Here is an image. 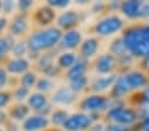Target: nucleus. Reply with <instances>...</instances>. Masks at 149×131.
Here are the masks:
<instances>
[{
	"label": "nucleus",
	"instance_id": "nucleus-1",
	"mask_svg": "<svg viewBox=\"0 0 149 131\" xmlns=\"http://www.w3.org/2000/svg\"><path fill=\"white\" fill-rule=\"evenodd\" d=\"M120 36L127 46V50L136 58V61L149 56V23L141 21L130 24Z\"/></svg>",
	"mask_w": 149,
	"mask_h": 131
},
{
	"label": "nucleus",
	"instance_id": "nucleus-2",
	"mask_svg": "<svg viewBox=\"0 0 149 131\" xmlns=\"http://www.w3.org/2000/svg\"><path fill=\"white\" fill-rule=\"evenodd\" d=\"M63 32L56 25L49 27V28H34L26 36V43H28L29 50L36 52V53H45V52L56 50L58 49L59 41L62 39Z\"/></svg>",
	"mask_w": 149,
	"mask_h": 131
},
{
	"label": "nucleus",
	"instance_id": "nucleus-3",
	"mask_svg": "<svg viewBox=\"0 0 149 131\" xmlns=\"http://www.w3.org/2000/svg\"><path fill=\"white\" fill-rule=\"evenodd\" d=\"M104 122L113 125L133 127L140 122L137 110L127 103V101H112L110 110L104 114Z\"/></svg>",
	"mask_w": 149,
	"mask_h": 131
},
{
	"label": "nucleus",
	"instance_id": "nucleus-4",
	"mask_svg": "<svg viewBox=\"0 0 149 131\" xmlns=\"http://www.w3.org/2000/svg\"><path fill=\"white\" fill-rule=\"evenodd\" d=\"M125 27V21L119 13H107L93 24L91 32L94 33V36L102 39V37H110L121 33Z\"/></svg>",
	"mask_w": 149,
	"mask_h": 131
},
{
	"label": "nucleus",
	"instance_id": "nucleus-5",
	"mask_svg": "<svg viewBox=\"0 0 149 131\" xmlns=\"http://www.w3.org/2000/svg\"><path fill=\"white\" fill-rule=\"evenodd\" d=\"M77 105H78L79 111L104 117V114L110 110L111 105H112V99L108 97V94L87 93L79 98Z\"/></svg>",
	"mask_w": 149,
	"mask_h": 131
},
{
	"label": "nucleus",
	"instance_id": "nucleus-6",
	"mask_svg": "<svg viewBox=\"0 0 149 131\" xmlns=\"http://www.w3.org/2000/svg\"><path fill=\"white\" fill-rule=\"evenodd\" d=\"M104 120V117L95 114H87L83 111H75L69 115L62 130L65 131H88L95 122Z\"/></svg>",
	"mask_w": 149,
	"mask_h": 131
},
{
	"label": "nucleus",
	"instance_id": "nucleus-7",
	"mask_svg": "<svg viewBox=\"0 0 149 131\" xmlns=\"http://www.w3.org/2000/svg\"><path fill=\"white\" fill-rule=\"evenodd\" d=\"M91 69L98 76H110V74L119 73V61L110 52L98 54L91 61Z\"/></svg>",
	"mask_w": 149,
	"mask_h": 131
},
{
	"label": "nucleus",
	"instance_id": "nucleus-8",
	"mask_svg": "<svg viewBox=\"0 0 149 131\" xmlns=\"http://www.w3.org/2000/svg\"><path fill=\"white\" fill-rule=\"evenodd\" d=\"M32 25L33 24H32L31 15L16 12L9 19V25L7 33L13 36L16 40L17 39H26V36L32 32Z\"/></svg>",
	"mask_w": 149,
	"mask_h": 131
},
{
	"label": "nucleus",
	"instance_id": "nucleus-9",
	"mask_svg": "<svg viewBox=\"0 0 149 131\" xmlns=\"http://www.w3.org/2000/svg\"><path fill=\"white\" fill-rule=\"evenodd\" d=\"M57 16H58L57 11L52 8L50 6H48L46 3L38 6L37 8H34L33 12L31 13L32 24L38 29L49 28V27L56 25Z\"/></svg>",
	"mask_w": 149,
	"mask_h": 131
},
{
	"label": "nucleus",
	"instance_id": "nucleus-10",
	"mask_svg": "<svg viewBox=\"0 0 149 131\" xmlns=\"http://www.w3.org/2000/svg\"><path fill=\"white\" fill-rule=\"evenodd\" d=\"M123 78L125 86L128 88L131 94L141 91L144 88L149 85V74L143 71L139 68H133L131 70L125 71V73H119Z\"/></svg>",
	"mask_w": 149,
	"mask_h": 131
},
{
	"label": "nucleus",
	"instance_id": "nucleus-11",
	"mask_svg": "<svg viewBox=\"0 0 149 131\" xmlns=\"http://www.w3.org/2000/svg\"><path fill=\"white\" fill-rule=\"evenodd\" d=\"M82 20H83V13L79 9L68 8L57 16L56 27L61 29L62 32L73 31V29H78Z\"/></svg>",
	"mask_w": 149,
	"mask_h": 131
},
{
	"label": "nucleus",
	"instance_id": "nucleus-12",
	"mask_svg": "<svg viewBox=\"0 0 149 131\" xmlns=\"http://www.w3.org/2000/svg\"><path fill=\"white\" fill-rule=\"evenodd\" d=\"M79 95L74 93L69 85L57 86L54 91L50 94V102L57 107H65V106H73L78 103Z\"/></svg>",
	"mask_w": 149,
	"mask_h": 131
},
{
	"label": "nucleus",
	"instance_id": "nucleus-13",
	"mask_svg": "<svg viewBox=\"0 0 149 131\" xmlns=\"http://www.w3.org/2000/svg\"><path fill=\"white\" fill-rule=\"evenodd\" d=\"M84 37L79 29H73V31L63 32L62 39L59 41L58 50L61 52H78L81 44L83 43Z\"/></svg>",
	"mask_w": 149,
	"mask_h": 131
},
{
	"label": "nucleus",
	"instance_id": "nucleus-14",
	"mask_svg": "<svg viewBox=\"0 0 149 131\" xmlns=\"http://www.w3.org/2000/svg\"><path fill=\"white\" fill-rule=\"evenodd\" d=\"M99 49H100V39L96 36H88L83 40L77 53L83 60L93 61L99 54Z\"/></svg>",
	"mask_w": 149,
	"mask_h": 131
},
{
	"label": "nucleus",
	"instance_id": "nucleus-15",
	"mask_svg": "<svg viewBox=\"0 0 149 131\" xmlns=\"http://www.w3.org/2000/svg\"><path fill=\"white\" fill-rule=\"evenodd\" d=\"M4 66L11 77L19 78L20 76H23L24 73L32 69V61L28 57H9Z\"/></svg>",
	"mask_w": 149,
	"mask_h": 131
},
{
	"label": "nucleus",
	"instance_id": "nucleus-16",
	"mask_svg": "<svg viewBox=\"0 0 149 131\" xmlns=\"http://www.w3.org/2000/svg\"><path fill=\"white\" fill-rule=\"evenodd\" d=\"M118 74L119 73L110 74V76H96V77L91 78L88 93H96V94L110 93V90L112 89L116 78H118Z\"/></svg>",
	"mask_w": 149,
	"mask_h": 131
},
{
	"label": "nucleus",
	"instance_id": "nucleus-17",
	"mask_svg": "<svg viewBox=\"0 0 149 131\" xmlns=\"http://www.w3.org/2000/svg\"><path fill=\"white\" fill-rule=\"evenodd\" d=\"M50 127V120L48 117L32 113L23 123L21 130L23 131H46Z\"/></svg>",
	"mask_w": 149,
	"mask_h": 131
},
{
	"label": "nucleus",
	"instance_id": "nucleus-18",
	"mask_svg": "<svg viewBox=\"0 0 149 131\" xmlns=\"http://www.w3.org/2000/svg\"><path fill=\"white\" fill-rule=\"evenodd\" d=\"M8 113V117H9V120L12 122H16V123H21L32 114V110L29 109V106L25 103H16L13 102L11 106L8 107L7 110Z\"/></svg>",
	"mask_w": 149,
	"mask_h": 131
},
{
	"label": "nucleus",
	"instance_id": "nucleus-19",
	"mask_svg": "<svg viewBox=\"0 0 149 131\" xmlns=\"http://www.w3.org/2000/svg\"><path fill=\"white\" fill-rule=\"evenodd\" d=\"M141 6V0H124L120 6V13L128 20H140Z\"/></svg>",
	"mask_w": 149,
	"mask_h": 131
},
{
	"label": "nucleus",
	"instance_id": "nucleus-20",
	"mask_svg": "<svg viewBox=\"0 0 149 131\" xmlns=\"http://www.w3.org/2000/svg\"><path fill=\"white\" fill-rule=\"evenodd\" d=\"M91 69V61L87 60H83V58L79 57V60L75 62V65L71 66L68 71H65V80L71 81V80H75L78 77H83V76H87L88 71Z\"/></svg>",
	"mask_w": 149,
	"mask_h": 131
},
{
	"label": "nucleus",
	"instance_id": "nucleus-21",
	"mask_svg": "<svg viewBox=\"0 0 149 131\" xmlns=\"http://www.w3.org/2000/svg\"><path fill=\"white\" fill-rule=\"evenodd\" d=\"M48 103H50V95L44 94V93H38V91H32L29 98L26 99V105L29 106L32 113H38Z\"/></svg>",
	"mask_w": 149,
	"mask_h": 131
},
{
	"label": "nucleus",
	"instance_id": "nucleus-22",
	"mask_svg": "<svg viewBox=\"0 0 149 131\" xmlns=\"http://www.w3.org/2000/svg\"><path fill=\"white\" fill-rule=\"evenodd\" d=\"M79 60V56L77 52H61L59 50L58 56H57L56 64L63 73L68 71L71 66L75 65V62Z\"/></svg>",
	"mask_w": 149,
	"mask_h": 131
},
{
	"label": "nucleus",
	"instance_id": "nucleus-23",
	"mask_svg": "<svg viewBox=\"0 0 149 131\" xmlns=\"http://www.w3.org/2000/svg\"><path fill=\"white\" fill-rule=\"evenodd\" d=\"M15 41H16V39L9 33L0 36V65H4L6 61L11 57V52Z\"/></svg>",
	"mask_w": 149,
	"mask_h": 131
},
{
	"label": "nucleus",
	"instance_id": "nucleus-24",
	"mask_svg": "<svg viewBox=\"0 0 149 131\" xmlns=\"http://www.w3.org/2000/svg\"><path fill=\"white\" fill-rule=\"evenodd\" d=\"M59 50L56 49V50H50V52H45V53H41L40 54L38 60L34 62V70H37L38 73H41L44 69H46L48 66L53 65L56 64V60H57V56H58Z\"/></svg>",
	"mask_w": 149,
	"mask_h": 131
},
{
	"label": "nucleus",
	"instance_id": "nucleus-25",
	"mask_svg": "<svg viewBox=\"0 0 149 131\" xmlns=\"http://www.w3.org/2000/svg\"><path fill=\"white\" fill-rule=\"evenodd\" d=\"M127 103L132 107H140V106H149V85L144 88L141 91L133 93L127 98Z\"/></svg>",
	"mask_w": 149,
	"mask_h": 131
},
{
	"label": "nucleus",
	"instance_id": "nucleus-26",
	"mask_svg": "<svg viewBox=\"0 0 149 131\" xmlns=\"http://www.w3.org/2000/svg\"><path fill=\"white\" fill-rule=\"evenodd\" d=\"M69 115H70V113L65 107H56L53 110V113L50 114V117H49L50 126H53L56 128H62L65 122L68 120Z\"/></svg>",
	"mask_w": 149,
	"mask_h": 131
},
{
	"label": "nucleus",
	"instance_id": "nucleus-27",
	"mask_svg": "<svg viewBox=\"0 0 149 131\" xmlns=\"http://www.w3.org/2000/svg\"><path fill=\"white\" fill-rule=\"evenodd\" d=\"M40 78V73L34 69H31L29 71L24 73L23 76H20L17 78V82H19L20 86H24V88L29 89V90H33L37 85V81Z\"/></svg>",
	"mask_w": 149,
	"mask_h": 131
},
{
	"label": "nucleus",
	"instance_id": "nucleus-28",
	"mask_svg": "<svg viewBox=\"0 0 149 131\" xmlns=\"http://www.w3.org/2000/svg\"><path fill=\"white\" fill-rule=\"evenodd\" d=\"M108 52L112 53L118 60L121 57H124V56H127V54H131L130 52L127 50V46H125V44H124L121 36L115 37V39L111 41L110 45H108Z\"/></svg>",
	"mask_w": 149,
	"mask_h": 131
},
{
	"label": "nucleus",
	"instance_id": "nucleus-29",
	"mask_svg": "<svg viewBox=\"0 0 149 131\" xmlns=\"http://www.w3.org/2000/svg\"><path fill=\"white\" fill-rule=\"evenodd\" d=\"M90 81L91 78L87 76H83V77H78L75 80H71L68 82V85L70 86V89L77 93V94H83L84 91H88V88H90Z\"/></svg>",
	"mask_w": 149,
	"mask_h": 131
},
{
	"label": "nucleus",
	"instance_id": "nucleus-30",
	"mask_svg": "<svg viewBox=\"0 0 149 131\" xmlns=\"http://www.w3.org/2000/svg\"><path fill=\"white\" fill-rule=\"evenodd\" d=\"M56 80L53 78H49L46 76H41L40 74V78L37 81V85L34 88V91H38V93H44V94H48L49 93H53L54 89H56Z\"/></svg>",
	"mask_w": 149,
	"mask_h": 131
},
{
	"label": "nucleus",
	"instance_id": "nucleus-31",
	"mask_svg": "<svg viewBox=\"0 0 149 131\" xmlns=\"http://www.w3.org/2000/svg\"><path fill=\"white\" fill-rule=\"evenodd\" d=\"M29 53V46L26 39H17L13 44L11 57H26Z\"/></svg>",
	"mask_w": 149,
	"mask_h": 131
},
{
	"label": "nucleus",
	"instance_id": "nucleus-32",
	"mask_svg": "<svg viewBox=\"0 0 149 131\" xmlns=\"http://www.w3.org/2000/svg\"><path fill=\"white\" fill-rule=\"evenodd\" d=\"M32 90H29V89L24 88V86H15L13 89H12V97H13V102L16 103H25L26 99L29 98V95H31Z\"/></svg>",
	"mask_w": 149,
	"mask_h": 131
},
{
	"label": "nucleus",
	"instance_id": "nucleus-33",
	"mask_svg": "<svg viewBox=\"0 0 149 131\" xmlns=\"http://www.w3.org/2000/svg\"><path fill=\"white\" fill-rule=\"evenodd\" d=\"M13 103L12 90H0V110H8V107Z\"/></svg>",
	"mask_w": 149,
	"mask_h": 131
},
{
	"label": "nucleus",
	"instance_id": "nucleus-34",
	"mask_svg": "<svg viewBox=\"0 0 149 131\" xmlns=\"http://www.w3.org/2000/svg\"><path fill=\"white\" fill-rule=\"evenodd\" d=\"M40 74H41V76H46V77H49V78L56 80V78H59L62 74H65V73H63V71H62L61 69L57 66V64H53V65L48 66L46 69H44V70H42Z\"/></svg>",
	"mask_w": 149,
	"mask_h": 131
},
{
	"label": "nucleus",
	"instance_id": "nucleus-35",
	"mask_svg": "<svg viewBox=\"0 0 149 131\" xmlns=\"http://www.w3.org/2000/svg\"><path fill=\"white\" fill-rule=\"evenodd\" d=\"M11 83H12V77L7 71L6 66L0 65V90H7V88Z\"/></svg>",
	"mask_w": 149,
	"mask_h": 131
},
{
	"label": "nucleus",
	"instance_id": "nucleus-36",
	"mask_svg": "<svg viewBox=\"0 0 149 131\" xmlns=\"http://www.w3.org/2000/svg\"><path fill=\"white\" fill-rule=\"evenodd\" d=\"M33 7H34L33 0H17L16 1L17 12H20V13L31 15V11L33 9Z\"/></svg>",
	"mask_w": 149,
	"mask_h": 131
},
{
	"label": "nucleus",
	"instance_id": "nucleus-37",
	"mask_svg": "<svg viewBox=\"0 0 149 131\" xmlns=\"http://www.w3.org/2000/svg\"><path fill=\"white\" fill-rule=\"evenodd\" d=\"M91 12L94 15H102V16L107 15V3L106 1H94L91 4Z\"/></svg>",
	"mask_w": 149,
	"mask_h": 131
},
{
	"label": "nucleus",
	"instance_id": "nucleus-38",
	"mask_svg": "<svg viewBox=\"0 0 149 131\" xmlns=\"http://www.w3.org/2000/svg\"><path fill=\"white\" fill-rule=\"evenodd\" d=\"M46 4L48 6H50L53 9H68V7L71 4L70 0H48L46 1Z\"/></svg>",
	"mask_w": 149,
	"mask_h": 131
},
{
	"label": "nucleus",
	"instance_id": "nucleus-39",
	"mask_svg": "<svg viewBox=\"0 0 149 131\" xmlns=\"http://www.w3.org/2000/svg\"><path fill=\"white\" fill-rule=\"evenodd\" d=\"M17 11L16 8V1H13V0H3V13L4 16H8V15H15Z\"/></svg>",
	"mask_w": 149,
	"mask_h": 131
},
{
	"label": "nucleus",
	"instance_id": "nucleus-40",
	"mask_svg": "<svg viewBox=\"0 0 149 131\" xmlns=\"http://www.w3.org/2000/svg\"><path fill=\"white\" fill-rule=\"evenodd\" d=\"M104 131H133L132 127H124V126L113 125V123H106Z\"/></svg>",
	"mask_w": 149,
	"mask_h": 131
},
{
	"label": "nucleus",
	"instance_id": "nucleus-41",
	"mask_svg": "<svg viewBox=\"0 0 149 131\" xmlns=\"http://www.w3.org/2000/svg\"><path fill=\"white\" fill-rule=\"evenodd\" d=\"M8 25H9V19L7 16H0V36L6 34V32L8 31Z\"/></svg>",
	"mask_w": 149,
	"mask_h": 131
},
{
	"label": "nucleus",
	"instance_id": "nucleus-42",
	"mask_svg": "<svg viewBox=\"0 0 149 131\" xmlns=\"http://www.w3.org/2000/svg\"><path fill=\"white\" fill-rule=\"evenodd\" d=\"M140 20L149 21V1H143L141 11H140Z\"/></svg>",
	"mask_w": 149,
	"mask_h": 131
},
{
	"label": "nucleus",
	"instance_id": "nucleus-43",
	"mask_svg": "<svg viewBox=\"0 0 149 131\" xmlns=\"http://www.w3.org/2000/svg\"><path fill=\"white\" fill-rule=\"evenodd\" d=\"M139 69H141V70L145 71L146 74H149V56H146L143 60L139 61Z\"/></svg>",
	"mask_w": 149,
	"mask_h": 131
},
{
	"label": "nucleus",
	"instance_id": "nucleus-44",
	"mask_svg": "<svg viewBox=\"0 0 149 131\" xmlns=\"http://www.w3.org/2000/svg\"><path fill=\"white\" fill-rule=\"evenodd\" d=\"M4 130L6 131H23L21 130V125H20V123L12 122V120H9V122L7 123L6 127H4Z\"/></svg>",
	"mask_w": 149,
	"mask_h": 131
},
{
	"label": "nucleus",
	"instance_id": "nucleus-45",
	"mask_svg": "<svg viewBox=\"0 0 149 131\" xmlns=\"http://www.w3.org/2000/svg\"><path fill=\"white\" fill-rule=\"evenodd\" d=\"M8 122H9V117L7 110H0V128H4Z\"/></svg>",
	"mask_w": 149,
	"mask_h": 131
},
{
	"label": "nucleus",
	"instance_id": "nucleus-46",
	"mask_svg": "<svg viewBox=\"0 0 149 131\" xmlns=\"http://www.w3.org/2000/svg\"><path fill=\"white\" fill-rule=\"evenodd\" d=\"M137 126H139V130L140 131H149V115L143 118V119H140Z\"/></svg>",
	"mask_w": 149,
	"mask_h": 131
},
{
	"label": "nucleus",
	"instance_id": "nucleus-47",
	"mask_svg": "<svg viewBox=\"0 0 149 131\" xmlns=\"http://www.w3.org/2000/svg\"><path fill=\"white\" fill-rule=\"evenodd\" d=\"M104 127H106V122L104 120H99V122L94 123L88 131H104Z\"/></svg>",
	"mask_w": 149,
	"mask_h": 131
},
{
	"label": "nucleus",
	"instance_id": "nucleus-48",
	"mask_svg": "<svg viewBox=\"0 0 149 131\" xmlns=\"http://www.w3.org/2000/svg\"><path fill=\"white\" fill-rule=\"evenodd\" d=\"M75 4H78V6H87L88 1L87 0H86V1H84V0H78V1H75Z\"/></svg>",
	"mask_w": 149,
	"mask_h": 131
},
{
	"label": "nucleus",
	"instance_id": "nucleus-49",
	"mask_svg": "<svg viewBox=\"0 0 149 131\" xmlns=\"http://www.w3.org/2000/svg\"><path fill=\"white\" fill-rule=\"evenodd\" d=\"M46 131H65V130H62V128H56V127H49Z\"/></svg>",
	"mask_w": 149,
	"mask_h": 131
},
{
	"label": "nucleus",
	"instance_id": "nucleus-50",
	"mask_svg": "<svg viewBox=\"0 0 149 131\" xmlns=\"http://www.w3.org/2000/svg\"><path fill=\"white\" fill-rule=\"evenodd\" d=\"M3 11V1H1V0H0V12Z\"/></svg>",
	"mask_w": 149,
	"mask_h": 131
},
{
	"label": "nucleus",
	"instance_id": "nucleus-51",
	"mask_svg": "<svg viewBox=\"0 0 149 131\" xmlns=\"http://www.w3.org/2000/svg\"><path fill=\"white\" fill-rule=\"evenodd\" d=\"M0 131H6V130H4V128H0Z\"/></svg>",
	"mask_w": 149,
	"mask_h": 131
}]
</instances>
